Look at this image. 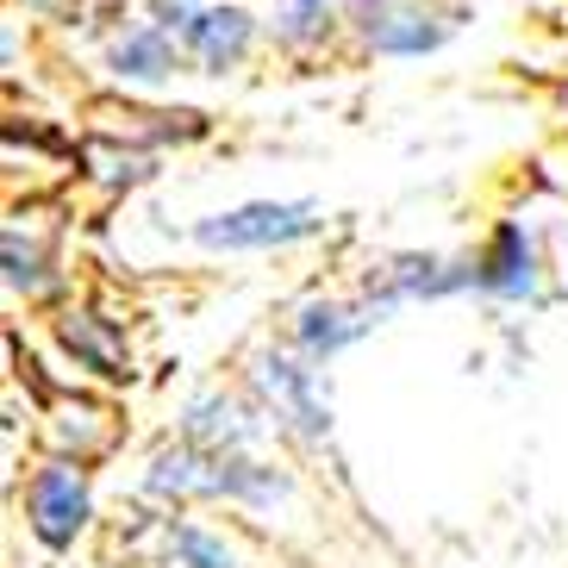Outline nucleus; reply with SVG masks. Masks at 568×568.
Instances as JSON below:
<instances>
[{"mask_svg": "<svg viewBox=\"0 0 568 568\" xmlns=\"http://www.w3.org/2000/svg\"><path fill=\"white\" fill-rule=\"evenodd\" d=\"M19 513H26V531H32L44 550H69V544L88 531V518H94L88 463H75V456L38 463L32 475H26V487H19Z\"/></svg>", "mask_w": 568, "mask_h": 568, "instance_id": "nucleus-1", "label": "nucleus"}, {"mask_svg": "<svg viewBox=\"0 0 568 568\" xmlns=\"http://www.w3.org/2000/svg\"><path fill=\"white\" fill-rule=\"evenodd\" d=\"M263 406L275 413V425H287L306 444H325L332 437V387L318 375V363H306L301 351H263L251 368Z\"/></svg>", "mask_w": 568, "mask_h": 568, "instance_id": "nucleus-2", "label": "nucleus"}, {"mask_svg": "<svg viewBox=\"0 0 568 568\" xmlns=\"http://www.w3.org/2000/svg\"><path fill=\"white\" fill-rule=\"evenodd\" d=\"M313 232H325V213L313 201H244L232 213H206L194 225V244H206V251H287Z\"/></svg>", "mask_w": 568, "mask_h": 568, "instance_id": "nucleus-3", "label": "nucleus"}, {"mask_svg": "<svg viewBox=\"0 0 568 568\" xmlns=\"http://www.w3.org/2000/svg\"><path fill=\"white\" fill-rule=\"evenodd\" d=\"M156 26L182 38V57L187 63H201L206 75H225L251 57L256 44V26L251 13H237V7H194V0H156Z\"/></svg>", "mask_w": 568, "mask_h": 568, "instance_id": "nucleus-4", "label": "nucleus"}, {"mask_svg": "<svg viewBox=\"0 0 568 568\" xmlns=\"http://www.w3.org/2000/svg\"><path fill=\"white\" fill-rule=\"evenodd\" d=\"M382 318L368 313L363 301H337V294H313V301L294 306V318H287V351H301L306 363H332V356H344L351 344H363L368 332H375Z\"/></svg>", "mask_w": 568, "mask_h": 568, "instance_id": "nucleus-5", "label": "nucleus"}, {"mask_svg": "<svg viewBox=\"0 0 568 568\" xmlns=\"http://www.w3.org/2000/svg\"><path fill=\"white\" fill-rule=\"evenodd\" d=\"M537 287H544V256H537L531 232L518 219L494 225V237L475 251V294H487V301H537Z\"/></svg>", "mask_w": 568, "mask_h": 568, "instance_id": "nucleus-6", "label": "nucleus"}, {"mask_svg": "<svg viewBox=\"0 0 568 568\" xmlns=\"http://www.w3.org/2000/svg\"><path fill=\"white\" fill-rule=\"evenodd\" d=\"M57 344L75 368L101 375V382H132V351H125V332L119 318L94 313V306H63L57 313Z\"/></svg>", "mask_w": 568, "mask_h": 568, "instance_id": "nucleus-7", "label": "nucleus"}, {"mask_svg": "<svg viewBox=\"0 0 568 568\" xmlns=\"http://www.w3.org/2000/svg\"><path fill=\"white\" fill-rule=\"evenodd\" d=\"M206 500H225L237 513H275V506L294 500V481H287L275 463H263L256 450H232L206 463Z\"/></svg>", "mask_w": 568, "mask_h": 568, "instance_id": "nucleus-8", "label": "nucleus"}, {"mask_svg": "<svg viewBox=\"0 0 568 568\" xmlns=\"http://www.w3.org/2000/svg\"><path fill=\"white\" fill-rule=\"evenodd\" d=\"M44 437H51V456L101 463L119 444V418H113V406L88 400V394H57V400L44 406Z\"/></svg>", "mask_w": 568, "mask_h": 568, "instance_id": "nucleus-9", "label": "nucleus"}, {"mask_svg": "<svg viewBox=\"0 0 568 568\" xmlns=\"http://www.w3.org/2000/svg\"><path fill=\"white\" fill-rule=\"evenodd\" d=\"M106 69H113L125 88H163L175 69H182V38L156 26V19H132L125 32H113L106 44Z\"/></svg>", "mask_w": 568, "mask_h": 568, "instance_id": "nucleus-10", "label": "nucleus"}, {"mask_svg": "<svg viewBox=\"0 0 568 568\" xmlns=\"http://www.w3.org/2000/svg\"><path fill=\"white\" fill-rule=\"evenodd\" d=\"M182 437L187 444H201V450H256V437H263V413L251 400H237V394H201V400H187L182 413Z\"/></svg>", "mask_w": 568, "mask_h": 568, "instance_id": "nucleus-11", "label": "nucleus"}, {"mask_svg": "<svg viewBox=\"0 0 568 568\" xmlns=\"http://www.w3.org/2000/svg\"><path fill=\"white\" fill-rule=\"evenodd\" d=\"M156 568H244L232 531H219L206 518H163L156 525Z\"/></svg>", "mask_w": 568, "mask_h": 568, "instance_id": "nucleus-12", "label": "nucleus"}, {"mask_svg": "<svg viewBox=\"0 0 568 568\" xmlns=\"http://www.w3.org/2000/svg\"><path fill=\"white\" fill-rule=\"evenodd\" d=\"M57 287V256L38 237V225H7V294L13 301H44Z\"/></svg>", "mask_w": 568, "mask_h": 568, "instance_id": "nucleus-13", "label": "nucleus"}, {"mask_svg": "<svg viewBox=\"0 0 568 568\" xmlns=\"http://www.w3.org/2000/svg\"><path fill=\"white\" fill-rule=\"evenodd\" d=\"M337 19H344V0H282L275 7V44L282 51H318L337 32Z\"/></svg>", "mask_w": 568, "mask_h": 568, "instance_id": "nucleus-14", "label": "nucleus"}]
</instances>
